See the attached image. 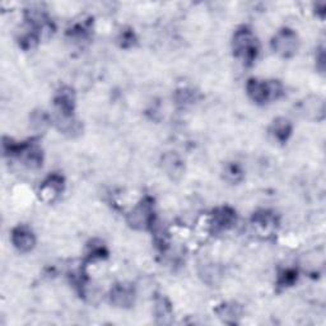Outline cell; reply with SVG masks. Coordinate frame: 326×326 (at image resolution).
I'll list each match as a JSON object with an SVG mask.
<instances>
[{"instance_id":"1","label":"cell","mask_w":326,"mask_h":326,"mask_svg":"<svg viewBox=\"0 0 326 326\" xmlns=\"http://www.w3.org/2000/svg\"><path fill=\"white\" fill-rule=\"evenodd\" d=\"M275 45H277V49L279 50V52L288 54L296 47V38L291 33H283V35L278 36V38L275 40Z\"/></svg>"},{"instance_id":"2","label":"cell","mask_w":326,"mask_h":326,"mask_svg":"<svg viewBox=\"0 0 326 326\" xmlns=\"http://www.w3.org/2000/svg\"><path fill=\"white\" fill-rule=\"evenodd\" d=\"M14 243L21 250H28V249L32 248V234L30 232L25 231V229H18L17 232H14Z\"/></svg>"}]
</instances>
